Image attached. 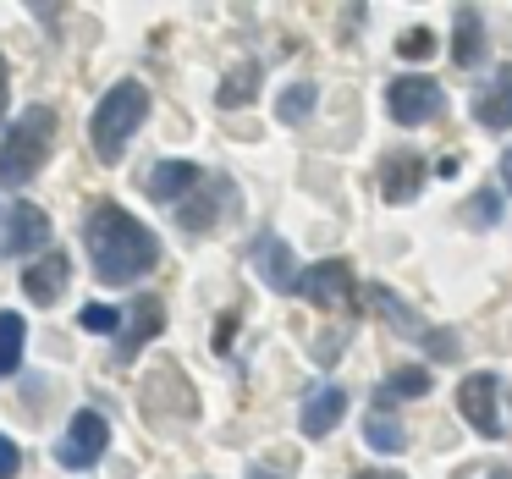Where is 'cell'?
Returning a JSON list of instances; mask_svg holds the SVG:
<instances>
[{
    "label": "cell",
    "instance_id": "cell-1",
    "mask_svg": "<svg viewBox=\"0 0 512 479\" xmlns=\"http://www.w3.org/2000/svg\"><path fill=\"white\" fill-rule=\"evenodd\" d=\"M83 237H89V259H94V276L111 281V287H133L138 276H149L160 259V243L144 221L122 210V204H94L89 221H83Z\"/></svg>",
    "mask_w": 512,
    "mask_h": 479
},
{
    "label": "cell",
    "instance_id": "cell-2",
    "mask_svg": "<svg viewBox=\"0 0 512 479\" xmlns=\"http://www.w3.org/2000/svg\"><path fill=\"white\" fill-rule=\"evenodd\" d=\"M50 149H56V116H50L45 105H34V111L17 116V127L6 133V144H0V188L34 182L39 166L50 160Z\"/></svg>",
    "mask_w": 512,
    "mask_h": 479
},
{
    "label": "cell",
    "instance_id": "cell-3",
    "mask_svg": "<svg viewBox=\"0 0 512 479\" xmlns=\"http://www.w3.org/2000/svg\"><path fill=\"white\" fill-rule=\"evenodd\" d=\"M144 116H149V89H144V83H116V89L94 105V116H89L94 155H100V160H122L127 138L144 127Z\"/></svg>",
    "mask_w": 512,
    "mask_h": 479
},
{
    "label": "cell",
    "instance_id": "cell-4",
    "mask_svg": "<svg viewBox=\"0 0 512 479\" xmlns=\"http://www.w3.org/2000/svg\"><path fill=\"white\" fill-rule=\"evenodd\" d=\"M457 413L474 424L479 435H507V402H501V380L496 375H468L457 386Z\"/></svg>",
    "mask_w": 512,
    "mask_h": 479
},
{
    "label": "cell",
    "instance_id": "cell-5",
    "mask_svg": "<svg viewBox=\"0 0 512 479\" xmlns=\"http://www.w3.org/2000/svg\"><path fill=\"white\" fill-rule=\"evenodd\" d=\"M105 441H111V424H105V413H94V408L72 413L67 435H61V446H56L61 468H89V463H100V457H105Z\"/></svg>",
    "mask_w": 512,
    "mask_h": 479
},
{
    "label": "cell",
    "instance_id": "cell-6",
    "mask_svg": "<svg viewBox=\"0 0 512 479\" xmlns=\"http://www.w3.org/2000/svg\"><path fill=\"white\" fill-rule=\"evenodd\" d=\"M386 105H391V116H397L402 127H419V122H435V116H441L446 94L435 89L430 78H397L391 94H386Z\"/></svg>",
    "mask_w": 512,
    "mask_h": 479
},
{
    "label": "cell",
    "instance_id": "cell-7",
    "mask_svg": "<svg viewBox=\"0 0 512 479\" xmlns=\"http://www.w3.org/2000/svg\"><path fill=\"white\" fill-rule=\"evenodd\" d=\"M298 292L314 303V309H342V303H353V270H347L342 259H325V265L303 270Z\"/></svg>",
    "mask_w": 512,
    "mask_h": 479
},
{
    "label": "cell",
    "instance_id": "cell-8",
    "mask_svg": "<svg viewBox=\"0 0 512 479\" xmlns=\"http://www.w3.org/2000/svg\"><path fill=\"white\" fill-rule=\"evenodd\" d=\"M342 413H347V391L342 386H314L309 397H303V435H331L336 424H342Z\"/></svg>",
    "mask_w": 512,
    "mask_h": 479
},
{
    "label": "cell",
    "instance_id": "cell-9",
    "mask_svg": "<svg viewBox=\"0 0 512 479\" xmlns=\"http://www.w3.org/2000/svg\"><path fill=\"white\" fill-rule=\"evenodd\" d=\"M424 188V160L419 155H386L380 160V193L391 204H408Z\"/></svg>",
    "mask_w": 512,
    "mask_h": 479
},
{
    "label": "cell",
    "instance_id": "cell-10",
    "mask_svg": "<svg viewBox=\"0 0 512 479\" xmlns=\"http://www.w3.org/2000/svg\"><path fill=\"white\" fill-rule=\"evenodd\" d=\"M50 243V221L45 210H34V204H12V215H6V248L12 254H34V248Z\"/></svg>",
    "mask_w": 512,
    "mask_h": 479
},
{
    "label": "cell",
    "instance_id": "cell-11",
    "mask_svg": "<svg viewBox=\"0 0 512 479\" xmlns=\"http://www.w3.org/2000/svg\"><path fill=\"white\" fill-rule=\"evenodd\" d=\"M199 182V166L193 160H160L155 171L144 177V188H149V199H160V204H177L182 193Z\"/></svg>",
    "mask_w": 512,
    "mask_h": 479
},
{
    "label": "cell",
    "instance_id": "cell-12",
    "mask_svg": "<svg viewBox=\"0 0 512 479\" xmlns=\"http://www.w3.org/2000/svg\"><path fill=\"white\" fill-rule=\"evenodd\" d=\"M474 116L485 127H512V67H501L496 78L474 94Z\"/></svg>",
    "mask_w": 512,
    "mask_h": 479
},
{
    "label": "cell",
    "instance_id": "cell-13",
    "mask_svg": "<svg viewBox=\"0 0 512 479\" xmlns=\"http://www.w3.org/2000/svg\"><path fill=\"white\" fill-rule=\"evenodd\" d=\"M67 276H72L67 254H45L39 265H28V276H23V292H28L34 303H56V292L67 287Z\"/></svg>",
    "mask_w": 512,
    "mask_h": 479
},
{
    "label": "cell",
    "instance_id": "cell-14",
    "mask_svg": "<svg viewBox=\"0 0 512 479\" xmlns=\"http://www.w3.org/2000/svg\"><path fill=\"white\" fill-rule=\"evenodd\" d=\"M259 270H265V281H270V287H281V292H287L292 281H303L298 270H292V254L281 243H270V237L259 243Z\"/></svg>",
    "mask_w": 512,
    "mask_h": 479
},
{
    "label": "cell",
    "instance_id": "cell-15",
    "mask_svg": "<svg viewBox=\"0 0 512 479\" xmlns=\"http://www.w3.org/2000/svg\"><path fill=\"white\" fill-rule=\"evenodd\" d=\"M23 336H28V325L17 314H0V375H12L23 364Z\"/></svg>",
    "mask_w": 512,
    "mask_h": 479
},
{
    "label": "cell",
    "instance_id": "cell-16",
    "mask_svg": "<svg viewBox=\"0 0 512 479\" xmlns=\"http://www.w3.org/2000/svg\"><path fill=\"white\" fill-rule=\"evenodd\" d=\"M254 89H259V67H254V61H237V67H232V78L221 83V105L232 111V105L254 100Z\"/></svg>",
    "mask_w": 512,
    "mask_h": 479
},
{
    "label": "cell",
    "instance_id": "cell-17",
    "mask_svg": "<svg viewBox=\"0 0 512 479\" xmlns=\"http://www.w3.org/2000/svg\"><path fill=\"white\" fill-rule=\"evenodd\" d=\"M457 61H463V67H474L479 56H485V34H479V17L474 12H457Z\"/></svg>",
    "mask_w": 512,
    "mask_h": 479
},
{
    "label": "cell",
    "instance_id": "cell-18",
    "mask_svg": "<svg viewBox=\"0 0 512 479\" xmlns=\"http://www.w3.org/2000/svg\"><path fill=\"white\" fill-rule=\"evenodd\" d=\"M160 325V303H149V298H138V314H133V331L122 336V358H133L138 353V342H144L149 331Z\"/></svg>",
    "mask_w": 512,
    "mask_h": 479
},
{
    "label": "cell",
    "instance_id": "cell-19",
    "mask_svg": "<svg viewBox=\"0 0 512 479\" xmlns=\"http://www.w3.org/2000/svg\"><path fill=\"white\" fill-rule=\"evenodd\" d=\"M364 441L375 446V452H402V446H408V435L397 430V419H369L364 424Z\"/></svg>",
    "mask_w": 512,
    "mask_h": 479
},
{
    "label": "cell",
    "instance_id": "cell-20",
    "mask_svg": "<svg viewBox=\"0 0 512 479\" xmlns=\"http://www.w3.org/2000/svg\"><path fill=\"white\" fill-rule=\"evenodd\" d=\"M424 391H430V375H424V369H397L386 397H424Z\"/></svg>",
    "mask_w": 512,
    "mask_h": 479
},
{
    "label": "cell",
    "instance_id": "cell-21",
    "mask_svg": "<svg viewBox=\"0 0 512 479\" xmlns=\"http://www.w3.org/2000/svg\"><path fill=\"white\" fill-rule=\"evenodd\" d=\"M309 105H314V89H309V83H298V89L281 94V116H287V122H303V116H309Z\"/></svg>",
    "mask_w": 512,
    "mask_h": 479
},
{
    "label": "cell",
    "instance_id": "cell-22",
    "mask_svg": "<svg viewBox=\"0 0 512 479\" xmlns=\"http://www.w3.org/2000/svg\"><path fill=\"white\" fill-rule=\"evenodd\" d=\"M83 325H89V331H116V309H105V303H89V309H83Z\"/></svg>",
    "mask_w": 512,
    "mask_h": 479
},
{
    "label": "cell",
    "instance_id": "cell-23",
    "mask_svg": "<svg viewBox=\"0 0 512 479\" xmlns=\"http://www.w3.org/2000/svg\"><path fill=\"white\" fill-rule=\"evenodd\" d=\"M397 50H402V56H430V34H424V28H413V34L397 39Z\"/></svg>",
    "mask_w": 512,
    "mask_h": 479
},
{
    "label": "cell",
    "instance_id": "cell-24",
    "mask_svg": "<svg viewBox=\"0 0 512 479\" xmlns=\"http://www.w3.org/2000/svg\"><path fill=\"white\" fill-rule=\"evenodd\" d=\"M490 215H496V193H474V210H468V221H474V226H485Z\"/></svg>",
    "mask_w": 512,
    "mask_h": 479
},
{
    "label": "cell",
    "instance_id": "cell-25",
    "mask_svg": "<svg viewBox=\"0 0 512 479\" xmlns=\"http://www.w3.org/2000/svg\"><path fill=\"white\" fill-rule=\"evenodd\" d=\"M17 468H23V457H17V446L6 441V435H0V479H12Z\"/></svg>",
    "mask_w": 512,
    "mask_h": 479
},
{
    "label": "cell",
    "instance_id": "cell-26",
    "mask_svg": "<svg viewBox=\"0 0 512 479\" xmlns=\"http://www.w3.org/2000/svg\"><path fill=\"white\" fill-rule=\"evenodd\" d=\"M6 89H12V78H6V56H0V116H6Z\"/></svg>",
    "mask_w": 512,
    "mask_h": 479
},
{
    "label": "cell",
    "instance_id": "cell-27",
    "mask_svg": "<svg viewBox=\"0 0 512 479\" xmlns=\"http://www.w3.org/2000/svg\"><path fill=\"white\" fill-rule=\"evenodd\" d=\"M501 177H507V188H512V149L501 155Z\"/></svg>",
    "mask_w": 512,
    "mask_h": 479
},
{
    "label": "cell",
    "instance_id": "cell-28",
    "mask_svg": "<svg viewBox=\"0 0 512 479\" xmlns=\"http://www.w3.org/2000/svg\"><path fill=\"white\" fill-rule=\"evenodd\" d=\"M353 479H402V474H375V468H369V474H353Z\"/></svg>",
    "mask_w": 512,
    "mask_h": 479
},
{
    "label": "cell",
    "instance_id": "cell-29",
    "mask_svg": "<svg viewBox=\"0 0 512 479\" xmlns=\"http://www.w3.org/2000/svg\"><path fill=\"white\" fill-rule=\"evenodd\" d=\"M248 479H270V474H265V468H254V474H248Z\"/></svg>",
    "mask_w": 512,
    "mask_h": 479
}]
</instances>
